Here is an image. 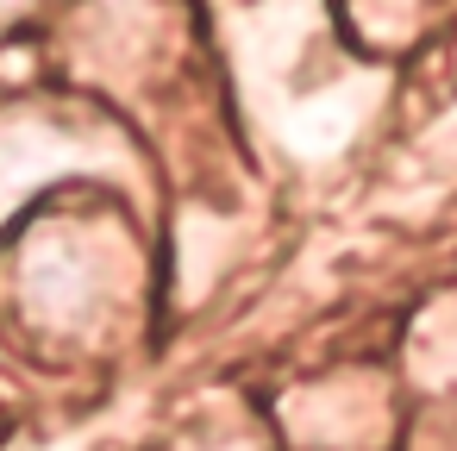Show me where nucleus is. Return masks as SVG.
<instances>
[{
	"label": "nucleus",
	"mask_w": 457,
	"mask_h": 451,
	"mask_svg": "<svg viewBox=\"0 0 457 451\" xmlns=\"http://www.w3.org/2000/svg\"><path fill=\"white\" fill-rule=\"evenodd\" d=\"M113 270H126V251H120V238L101 232V220H88V213L38 220L13 257L20 313L51 338H82V332L107 326V313H113Z\"/></svg>",
	"instance_id": "obj_1"
},
{
	"label": "nucleus",
	"mask_w": 457,
	"mask_h": 451,
	"mask_svg": "<svg viewBox=\"0 0 457 451\" xmlns=\"http://www.w3.org/2000/svg\"><path fill=\"white\" fill-rule=\"evenodd\" d=\"M82 170H101V151L76 126H63L57 113H13L0 126V220H13L51 182H70Z\"/></svg>",
	"instance_id": "obj_2"
},
{
	"label": "nucleus",
	"mask_w": 457,
	"mask_h": 451,
	"mask_svg": "<svg viewBox=\"0 0 457 451\" xmlns=\"http://www.w3.org/2000/svg\"><path fill=\"white\" fill-rule=\"evenodd\" d=\"M282 426L307 451H363L388 426V401L357 376H326L282 401Z\"/></svg>",
	"instance_id": "obj_3"
},
{
	"label": "nucleus",
	"mask_w": 457,
	"mask_h": 451,
	"mask_svg": "<svg viewBox=\"0 0 457 451\" xmlns=\"http://www.w3.org/2000/svg\"><path fill=\"white\" fill-rule=\"evenodd\" d=\"M26 7H32V0H0V26H13V20H20Z\"/></svg>",
	"instance_id": "obj_4"
}]
</instances>
